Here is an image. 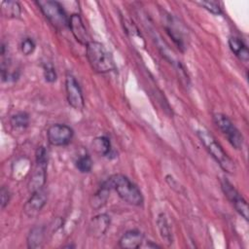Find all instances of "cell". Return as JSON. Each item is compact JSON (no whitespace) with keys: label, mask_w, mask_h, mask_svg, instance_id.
<instances>
[{"label":"cell","mask_w":249,"mask_h":249,"mask_svg":"<svg viewBox=\"0 0 249 249\" xmlns=\"http://www.w3.org/2000/svg\"><path fill=\"white\" fill-rule=\"evenodd\" d=\"M47 202V195L43 190L32 193L30 198L23 206V212L27 217H35L43 209Z\"/></svg>","instance_id":"9c48e42d"},{"label":"cell","mask_w":249,"mask_h":249,"mask_svg":"<svg viewBox=\"0 0 249 249\" xmlns=\"http://www.w3.org/2000/svg\"><path fill=\"white\" fill-rule=\"evenodd\" d=\"M44 228L43 227H34L30 230L27 235V246L31 249H36L42 247L44 239Z\"/></svg>","instance_id":"e0dca14e"},{"label":"cell","mask_w":249,"mask_h":249,"mask_svg":"<svg viewBox=\"0 0 249 249\" xmlns=\"http://www.w3.org/2000/svg\"><path fill=\"white\" fill-rule=\"evenodd\" d=\"M110 217L107 214H99L93 217L89 224V233L93 237L102 236L110 226Z\"/></svg>","instance_id":"7c38bea8"},{"label":"cell","mask_w":249,"mask_h":249,"mask_svg":"<svg viewBox=\"0 0 249 249\" xmlns=\"http://www.w3.org/2000/svg\"><path fill=\"white\" fill-rule=\"evenodd\" d=\"M110 190H111V188L104 181L101 184L100 188L97 190V192L92 196V199L90 200V204L94 209H98L106 203V201L109 197Z\"/></svg>","instance_id":"2e32d148"},{"label":"cell","mask_w":249,"mask_h":249,"mask_svg":"<svg viewBox=\"0 0 249 249\" xmlns=\"http://www.w3.org/2000/svg\"><path fill=\"white\" fill-rule=\"evenodd\" d=\"M91 147L98 155L107 156L111 150V143L106 136H98L93 139Z\"/></svg>","instance_id":"d6986e66"},{"label":"cell","mask_w":249,"mask_h":249,"mask_svg":"<svg viewBox=\"0 0 249 249\" xmlns=\"http://www.w3.org/2000/svg\"><path fill=\"white\" fill-rule=\"evenodd\" d=\"M146 247H148V248H151V247H152V248H157V247H160V246H159V245L153 243L152 241L148 240V242H147V244H146Z\"/></svg>","instance_id":"f1b7e54d"},{"label":"cell","mask_w":249,"mask_h":249,"mask_svg":"<svg viewBox=\"0 0 249 249\" xmlns=\"http://www.w3.org/2000/svg\"><path fill=\"white\" fill-rule=\"evenodd\" d=\"M1 14L6 18H19L21 14L20 6L17 1H2Z\"/></svg>","instance_id":"ac0fdd59"},{"label":"cell","mask_w":249,"mask_h":249,"mask_svg":"<svg viewBox=\"0 0 249 249\" xmlns=\"http://www.w3.org/2000/svg\"><path fill=\"white\" fill-rule=\"evenodd\" d=\"M36 4L45 18L54 28L61 30L68 25L69 18H67V15L60 3L52 0H40L37 1Z\"/></svg>","instance_id":"277c9868"},{"label":"cell","mask_w":249,"mask_h":249,"mask_svg":"<svg viewBox=\"0 0 249 249\" xmlns=\"http://www.w3.org/2000/svg\"><path fill=\"white\" fill-rule=\"evenodd\" d=\"M44 78L49 83H53L56 80V72L51 63L44 65Z\"/></svg>","instance_id":"484cf974"},{"label":"cell","mask_w":249,"mask_h":249,"mask_svg":"<svg viewBox=\"0 0 249 249\" xmlns=\"http://www.w3.org/2000/svg\"><path fill=\"white\" fill-rule=\"evenodd\" d=\"M196 4H198L199 6H201L206 11H208L209 13H211L213 15L222 14V9H221L220 5L215 1H198V2H196Z\"/></svg>","instance_id":"7402d4cb"},{"label":"cell","mask_w":249,"mask_h":249,"mask_svg":"<svg viewBox=\"0 0 249 249\" xmlns=\"http://www.w3.org/2000/svg\"><path fill=\"white\" fill-rule=\"evenodd\" d=\"M198 138L205 147L206 151L216 160L220 167L227 173H233L235 171V164L233 160L227 155L221 145L216 141L215 137L206 129H198L196 131Z\"/></svg>","instance_id":"3957f363"},{"label":"cell","mask_w":249,"mask_h":249,"mask_svg":"<svg viewBox=\"0 0 249 249\" xmlns=\"http://www.w3.org/2000/svg\"><path fill=\"white\" fill-rule=\"evenodd\" d=\"M86 55L91 69L96 73H107L115 69L114 59L105 46L96 41H90L86 46Z\"/></svg>","instance_id":"7a4b0ae2"},{"label":"cell","mask_w":249,"mask_h":249,"mask_svg":"<svg viewBox=\"0 0 249 249\" xmlns=\"http://www.w3.org/2000/svg\"><path fill=\"white\" fill-rule=\"evenodd\" d=\"M166 32L168 33V35L170 36V38L173 40V42L178 46L179 49H181L182 51L184 50V41L183 38L180 34V32H178V30L172 26H165Z\"/></svg>","instance_id":"603a6c76"},{"label":"cell","mask_w":249,"mask_h":249,"mask_svg":"<svg viewBox=\"0 0 249 249\" xmlns=\"http://www.w3.org/2000/svg\"><path fill=\"white\" fill-rule=\"evenodd\" d=\"M213 121L216 126L227 137L230 144L236 150H240L243 145V136L231 121L224 114L216 113L213 115Z\"/></svg>","instance_id":"5b68a950"},{"label":"cell","mask_w":249,"mask_h":249,"mask_svg":"<svg viewBox=\"0 0 249 249\" xmlns=\"http://www.w3.org/2000/svg\"><path fill=\"white\" fill-rule=\"evenodd\" d=\"M11 125L16 129H24L29 124V116L25 112H18L10 119Z\"/></svg>","instance_id":"ffe728a7"},{"label":"cell","mask_w":249,"mask_h":249,"mask_svg":"<svg viewBox=\"0 0 249 249\" xmlns=\"http://www.w3.org/2000/svg\"><path fill=\"white\" fill-rule=\"evenodd\" d=\"M36 158V164H40L43 166L48 165V152L44 146L38 147L35 154Z\"/></svg>","instance_id":"cb8c5ba5"},{"label":"cell","mask_w":249,"mask_h":249,"mask_svg":"<svg viewBox=\"0 0 249 249\" xmlns=\"http://www.w3.org/2000/svg\"><path fill=\"white\" fill-rule=\"evenodd\" d=\"M105 183L114 189L118 196L126 203L139 206L143 203V196L138 187L123 174H114L109 177Z\"/></svg>","instance_id":"6da1fadb"},{"label":"cell","mask_w":249,"mask_h":249,"mask_svg":"<svg viewBox=\"0 0 249 249\" xmlns=\"http://www.w3.org/2000/svg\"><path fill=\"white\" fill-rule=\"evenodd\" d=\"M35 42L31 38H25L20 44V50L24 55L31 54L35 50Z\"/></svg>","instance_id":"d4e9b609"},{"label":"cell","mask_w":249,"mask_h":249,"mask_svg":"<svg viewBox=\"0 0 249 249\" xmlns=\"http://www.w3.org/2000/svg\"><path fill=\"white\" fill-rule=\"evenodd\" d=\"M144 242V234L138 230L125 231L119 240V246L125 249H137Z\"/></svg>","instance_id":"8fae6325"},{"label":"cell","mask_w":249,"mask_h":249,"mask_svg":"<svg viewBox=\"0 0 249 249\" xmlns=\"http://www.w3.org/2000/svg\"><path fill=\"white\" fill-rule=\"evenodd\" d=\"M65 90L66 97L69 105L76 110H83L85 107V100L82 89L75 77L67 74L65 78Z\"/></svg>","instance_id":"ba28073f"},{"label":"cell","mask_w":249,"mask_h":249,"mask_svg":"<svg viewBox=\"0 0 249 249\" xmlns=\"http://www.w3.org/2000/svg\"><path fill=\"white\" fill-rule=\"evenodd\" d=\"M157 226H158V230L160 231V235L161 239L163 240V242L167 246L171 245L173 242V237H172L170 226L168 224L167 218L164 213L159 214L158 219H157Z\"/></svg>","instance_id":"9a60e30c"},{"label":"cell","mask_w":249,"mask_h":249,"mask_svg":"<svg viewBox=\"0 0 249 249\" xmlns=\"http://www.w3.org/2000/svg\"><path fill=\"white\" fill-rule=\"evenodd\" d=\"M165 181H166V183L169 185V187H170L172 190H174L175 192H177V193H179V194L185 192L183 186H181V185L175 180V178H174L173 176H171V175H166Z\"/></svg>","instance_id":"4316f807"},{"label":"cell","mask_w":249,"mask_h":249,"mask_svg":"<svg viewBox=\"0 0 249 249\" xmlns=\"http://www.w3.org/2000/svg\"><path fill=\"white\" fill-rule=\"evenodd\" d=\"M221 187L228 197V199L232 203L235 210L245 219L248 220L249 218V208L246 200L243 196L237 192V190L232 186V184L226 178H222L221 180Z\"/></svg>","instance_id":"8992f818"},{"label":"cell","mask_w":249,"mask_h":249,"mask_svg":"<svg viewBox=\"0 0 249 249\" xmlns=\"http://www.w3.org/2000/svg\"><path fill=\"white\" fill-rule=\"evenodd\" d=\"M0 199H1V202H0L1 208L4 209V208L7 206V204L9 203V201H10V192H9V190H8L7 188H5V187H2V188H1V191H0Z\"/></svg>","instance_id":"83f0119b"},{"label":"cell","mask_w":249,"mask_h":249,"mask_svg":"<svg viewBox=\"0 0 249 249\" xmlns=\"http://www.w3.org/2000/svg\"><path fill=\"white\" fill-rule=\"evenodd\" d=\"M76 167L82 173H88L91 170L92 160L89 155H83L76 160Z\"/></svg>","instance_id":"44dd1931"},{"label":"cell","mask_w":249,"mask_h":249,"mask_svg":"<svg viewBox=\"0 0 249 249\" xmlns=\"http://www.w3.org/2000/svg\"><path fill=\"white\" fill-rule=\"evenodd\" d=\"M68 26H69L73 36L80 44L87 46L88 43L90 42L89 33L87 31V28H86L80 15H78V14L71 15V17L69 18Z\"/></svg>","instance_id":"30bf717a"},{"label":"cell","mask_w":249,"mask_h":249,"mask_svg":"<svg viewBox=\"0 0 249 249\" xmlns=\"http://www.w3.org/2000/svg\"><path fill=\"white\" fill-rule=\"evenodd\" d=\"M229 46L231 51L234 53L236 57H238L241 61L247 62L249 59V51L247 46L243 43V41L237 37H230Z\"/></svg>","instance_id":"5bb4252c"},{"label":"cell","mask_w":249,"mask_h":249,"mask_svg":"<svg viewBox=\"0 0 249 249\" xmlns=\"http://www.w3.org/2000/svg\"><path fill=\"white\" fill-rule=\"evenodd\" d=\"M46 169L47 166L36 164V168L31 176V179L28 183V190L32 193L42 190L46 182Z\"/></svg>","instance_id":"4fadbf2b"},{"label":"cell","mask_w":249,"mask_h":249,"mask_svg":"<svg viewBox=\"0 0 249 249\" xmlns=\"http://www.w3.org/2000/svg\"><path fill=\"white\" fill-rule=\"evenodd\" d=\"M73 135V129L70 126L63 124H53L48 128L47 131L49 143L56 147L68 145L71 142Z\"/></svg>","instance_id":"52a82bcc"}]
</instances>
